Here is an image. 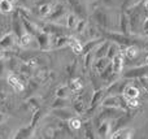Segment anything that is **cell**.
Returning a JSON list of instances; mask_svg holds the SVG:
<instances>
[{"mask_svg": "<svg viewBox=\"0 0 148 139\" xmlns=\"http://www.w3.org/2000/svg\"><path fill=\"white\" fill-rule=\"evenodd\" d=\"M92 17L100 27L109 31H114V25L113 23L120 20V17H118V20H116L114 16L105 8H96L92 13Z\"/></svg>", "mask_w": 148, "mask_h": 139, "instance_id": "cell-1", "label": "cell"}, {"mask_svg": "<svg viewBox=\"0 0 148 139\" xmlns=\"http://www.w3.org/2000/svg\"><path fill=\"white\" fill-rule=\"evenodd\" d=\"M103 107H110V108H121L127 111L129 107L126 104V100L122 95H107L104 96L101 101Z\"/></svg>", "mask_w": 148, "mask_h": 139, "instance_id": "cell-2", "label": "cell"}, {"mask_svg": "<svg viewBox=\"0 0 148 139\" xmlns=\"http://www.w3.org/2000/svg\"><path fill=\"white\" fill-rule=\"evenodd\" d=\"M17 46H18V39L12 30L5 33L4 35L0 38V47L5 51V53H7V52H13Z\"/></svg>", "mask_w": 148, "mask_h": 139, "instance_id": "cell-3", "label": "cell"}, {"mask_svg": "<svg viewBox=\"0 0 148 139\" xmlns=\"http://www.w3.org/2000/svg\"><path fill=\"white\" fill-rule=\"evenodd\" d=\"M104 94H105V90L104 88H99L92 94L91 99H90V103H88V108H87V112L86 114H88V117H92V112H96L99 109V107L101 105V101L104 99Z\"/></svg>", "mask_w": 148, "mask_h": 139, "instance_id": "cell-4", "label": "cell"}, {"mask_svg": "<svg viewBox=\"0 0 148 139\" xmlns=\"http://www.w3.org/2000/svg\"><path fill=\"white\" fill-rule=\"evenodd\" d=\"M129 82H130V81H129L127 78L120 77L117 81H114V82H112L110 85L107 86L105 92H107L108 95H122L123 88H125V86L127 85Z\"/></svg>", "mask_w": 148, "mask_h": 139, "instance_id": "cell-5", "label": "cell"}, {"mask_svg": "<svg viewBox=\"0 0 148 139\" xmlns=\"http://www.w3.org/2000/svg\"><path fill=\"white\" fill-rule=\"evenodd\" d=\"M35 42L38 43V51H51V34L40 31L35 35Z\"/></svg>", "mask_w": 148, "mask_h": 139, "instance_id": "cell-6", "label": "cell"}, {"mask_svg": "<svg viewBox=\"0 0 148 139\" xmlns=\"http://www.w3.org/2000/svg\"><path fill=\"white\" fill-rule=\"evenodd\" d=\"M113 121L114 120H104L96 127V134L99 138H110L113 133Z\"/></svg>", "mask_w": 148, "mask_h": 139, "instance_id": "cell-7", "label": "cell"}, {"mask_svg": "<svg viewBox=\"0 0 148 139\" xmlns=\"http://www.w3.org/2000/svg\"><path fill=\"white\" fill-rule=\"evenodd\" d=\"M35 42V36L31 35L30 33L25 31L22 35L18 36V47L23 49H29V51H35V47L33 46Z\"/></svg>", "mask_w": 148, "mask_h": 139, "instance_id": "cell-8", "label": "cell"}, {"mask_svg": "<svg viewBox=\"0 0 148 139\" xmlns=\"http://www.w3.org/2000/svg\"><path fill=\"white\" fill-rule=\"evenodd\" d=\"M70 36L65 35V34H56V35H51V51L53 49H61L68 46Z\"/></svg>", "mask_w": 148, "mask_h": 139, "instance_id": "cell-9", "label": "cell"}, {"mask_svg": "<svg viewBox=\"0 0 148 139\" xmlns=\"http://www.w3.org/2000/svg\"><path fill=\"white\" fill-rule=\"evenodd\" d=\"M7 83L16 91V92H23V90H25V85H23L22 81L16 75L14 72L7 73Z\"/></svg>", "mask_w": 148, "mask_h": 139, "instance_id": "cell-10", "label": "cell"}, {"mask_svg": "<svg viewBox=\"0 0 148 139\" xmlns=\"http://www.w3.org/2000/svg\"><path fill=\"white\" fill-rule=\"evenodd\" d=\"M10 30L16 34L17 39H18V36L22 35V34L25 33V27H23L22 21H21V17H20V14H18L17 10L13 13L12 20H10Z\"/></svg>", "mask_w": 148, "mask_h": 139, "instance_id": "cell-11", "label": "cell"}, {"mask_svg": "<svg viewBox=\"0 0 148 139\" xmlns=\"http://www.w3.org/2000/svg\"><path fill=\"white\" fill-rule=\"evenodd\" d=\"M110 64H112V70L116 74H122L123 72V66H125V56H123L122 51H120L112 60H110Z\"/></svg>", "mask_w": 148, "mask_h": 139, "instance_id": "cell-12", "label": "cell"}, {"mask_svg": "<svg viewBox=\"0 0 148 139\" xmlns=\"http://www.w3.org/2000/svg\"><path fill=\"white\" fill-rule=\"evenodd\" d=\"M110 62V60L108 59L107 56L104 57H99V59H94V61H92V65H91V72H95V74L99 75L100 73L103 72V70L105 69V68L108 66V64Z\"/></svg>", "mask_w": 148, "mask_h": 139, "instance_id": "cell-13", "label": "cell"}, {"mask_svg": "<svg viewBox=\"0 0 148 139\" xmlns=\"http://www.w3.org/2000/svg\"><path fill=\"white\" fill-rule=\"evenodd\" d=\"M134 129L131 127H121V129H116L114 131L110 134V138L112 139H130L134 137Z\"/></svg>", "mask_w": 148, "mask_h": 139, "instance_id": "cell-14", "label": "cell"}, {"mask_svg": "<svg viewBox=\"0 0 148 139\" xmlns=\"http://www.w3.org/2000/svg\"><path fill=\"white\" fill-rule=\"evenodd\" d=\"M139 95H140V90H139L135 85H131V83H127V85L125 86V88H123V91H122V96L125 98V100H127V99L139 98Z\"/></svg>", "mask_w": 148, "mask_h": 139, "instance_id": "cell-15", "label": "cell"}, {"mask_svg": "<svg viewBox=\"0 0 148 139\" xmlns=\"http://www.w3.org/2000/svg\"><path fill=\"white\" fill-rule=\"evenodd\" d=\"M52 113L60 120V121H68L72 116H74V111L69 109L68 107H64V108H56L52 111Z\"/></svg>", "mask_w": 148, "mask_h": 139, "instance_id": "cell-16", "label": "cell"}, {"mask_svg": "<svg viewBox=\"0 0 148 139\" xmlns=\"http://www.w3.org/2000/svg\"><path fill=\"white\" fill-rule=\"evenodd\" d=\"M103 40H104V38H95V39H91V40L86 42V43L83 44V47H82V55L87 53V52H94Z\"/></svg>", "mask_w": 148, "mask_h": 139, "instance_id": "cell-17", "label": "cell"}, {"mask_svg": "<svg viewBox=\"0 0 148 139\" xmlns=\"http://www.w3.org/2000/svg\"><path fill=\"white\" fill-rule=\"evenodd\" d=\"M140 52H142V49L136 46H126L125 49L122 51V53H123V56H125V59H129L133 61V60H135L136 57L139 56Z\"/></svg>", "mask_w": 148, "mask_h": 139, "instance_id": "cell-18", "label": "cell"}, {"mask_svg": "<svg viewBox=\"0 0 148 139\" xmlns=\"http://www.w3.org/2000/svg\"><path fill=\"white\" fill-rule=\"evenodd\" d=\"M118 29H120V33H122V34H130V22H129V17H127V14L123 12L120 14Z\"/></svg>", "mask_w": 148, "mask_h": 139, "instance_id": "cell-19", "label": "cell"}, {"mask_svg": "<svg viewBox=\"0 0 148 139\" xmlns=\"http://www.w3.org/2000/svg\"><path fill=\"white\" fill-rule=\"evenodd\" d=\"M110 40L109 39H104L101 43L97 46V48L94 51V57L95 59H99V57H104L107 56V52H108V47H109Z\"/></svg>", "mask_w": 148, "mask_h": 139, "instance_id": "cell-20", "label": "cell"}, {"mask_svg": "<svg viewBox=\"0 0 148 139\" xmlns=\"http://www.w3.org/2000/svg\"><path fill=\"white\" fill-rule=\"evenodd\" d=\"M52 9H53V5L51 4V3H42L40 5H38V14L40 18H48V16L52 13Z\"/></svg>", "mask_w": 148, "mask_h": 139, "instance_id": "cell-21", "label": "cell"}, {"mask_svg": "<svg viewBox=\"0 0 148 139\" xmlns=\"http://www.w3.org/2000/svg\"><path fill=\"white\" fill-rule=\"evenodd\" d=\"M72 105H73V111H74L75 114H86L87 108H88L87 103L84 100H82V99H77V100H74Z\"/></svg>", "mask_w": 148, "mask_h": 139, "instance_id": "cell-22", "label": "cell"}, {"mask_svg": "<svg viewBox=\"0 0 148 139\" xmlns=\"http://www.w3.org/2000/svg\"><path fill=\"white\" fill-rule=\"evenodd\" d=\"M79 18L77 17L75 13H66V16H65V27L68 29V30H74L77 26V23H78Z\"/></svg>", "mask_w": 148, "mask_h": 139, "instance_id": "cell-23", "label": "cell"}, {"mask_svg": "<svg viewBox=\"0 0 148 139\" xmlns=\"http://www.w3.org/2000/svg\"><path fill=\"white\" fill-rule=\"evenodd\" d=\"M69 90L72 94H78L82 91L83 88V83H82V79L81 78H72L69 82Z\"/></svg>", "mask_w": 148, "mask_h": 139, "instance_id": "cell-24", "label": "cell"}, {"mask_svg": "<svg viewBox=\"0 0 148 139\" xmlns=\"http://www.w3.org/2000/svg\"><path fill=\"white\" fill-rule=\"evenodd\" d=\"M68 47H69L75 55H82V47H83V44H82L77 38H74V36H70Z\"/></svg>", "mask_w": 148, "mask_h": 139, "instance_id": "cell-25", "label": "cell"}, {"mask_svg": "<svg viewBox=\"0 0 148 139\" xmlns=\"http://www.w3.org/2000/svg\"><path fill=\"white\" fill-rule=\"evenodd\" d=\"M120 51H122V49H121V44H118V43H116V42H112V40H110L109 47H108L107 57H108L109 60H112L113 57H114Z\"/></svg>", "mask_w": 148, "mask_h": 139, "instance_id": "cell-26", "label": "cell"}, {"mask_svg": "<svg viewBox=\"0 0 148 139\" xmlns=\"http://www.w3.org/2000/svg\"><path fill=\"white\" fill-rule=\"evenodd\" d=\"M14 4L10 3L9 0H0V13L1 14H9L13 12Z\"/></svg>", "mask_w": 148, "mask_h": 139, "instance_id": "cell-27", "label": "cell"}, {"mask_svg": "<svg viewBox=\"0 0 148 139\" xmlns=\"http://www.w3.org/2000/svg\"><path fill=\"white\" fill-rule=\"evenodd\" d=\"M68 126L70 127L72 130H79L82 127V121H81V118H78V116H72L69 120H68Z\"/></svg>", "mask_w": 148, "mask_h": 139, "instance_id": "cell-28", "label": "cell"}, {"mask_svg": "<svg viewBox=\"0 0 148 139\" xmlns=\"http://www.w3.org/2000/svg\"><path fill=\"white\" fill-rule=\"evenodd\" d=\"M70 100L69 98H56L52 103V109L56 108H64V107H69Z\"/></svg>", "mask_w": 148, "mask_h": 139, "instance_id": "cell-29", "label": "cell"}, {"mask_svg": "<svg viewBox=\"0 0 148 139\" xmlns=\"http://www.w3.org/2000/svg\"><path fill=\"white\" fill-rule=\"evenodd\" d=\"M70 90L68 85H61L56 88V98H69L70 96Z\"/></svg>", "mask_w": 148, "mask_h": 139, "instance_id": "cell-30", "label": "cell"}, {"mask_svg": "<svg viewBox=\"0 0 148 139\" xmlns=\"http://www.w3.org/2000/svg\"><path fill=\"white\" fill-rule=\"evenodd\" d=\"M84 130H86V137L87 138H96L95 137V126H94V122L92 120H88L87 122H84Z\"/></svg>", "mask_w": 148, "mask_h": 139, "instance_id": "cell-31", "label": "cell"}, {"mask_svg": "<svg viewBox=\"0 0 148 139\" xmlns=\"http://www.w3.org/2000/svg\"><path fill=\"white\" fill-rule=\"evenodd\" d=\"M84 59H83V65H84V69H91V65L92 61H94V52H87V53L83 55Z\"/></svg>", "mask_w": 148, "mask_h": 139, "instance_id": "cell-32", "label": "cell"}, {"mask_svg": "<svg viewBox=\"0 0 148 139\" xmlns=\"http://www.w3.org/2000/svg\"><path fill=\"white\" fill-rule=\"evenodd\" d=\"M33 127L29 125L27 127H22V129L20 130V131L17 133V135H16V138H30L31 135L30 134H33Z\"/></svg>", "mask_w": 148, "mask_h": 139, "instance_id": "cell-33", "label": "cell"}, {"mask_svg": "<svg viewBox=\"0 0 148 139\" xmlns=\"http://www.w3.org/2000/svg\"><path fill=\"white\" fill-rule=\"evenodd\" d=\"M8 31H10V21L0 20V38Z\"/></svg>", "mask_w": 148, "mask_h": 139, "instance_id": "cell-34", "label": "cell"}, {"mask_svg": "<svg viewBox=\"0 0 148 139\" xmlns=\"http://www.w3.org/2000/svg\"><path fill=\"white\" fill-rule=\"evenodd\" d=\"M103 4L107 5L108 8H110V9H116V8H118L121 4H122L123 0H101Z\"/></svg>", "mask_w": 148, "mask_h": 139, "instance_id": "cell-35", "label": "cell"}, {"mask_svg": "<svg viewBox=\"0 0 148 139\" xmlns=\"http://www.w3.org/2000/svg\"><path fill=\"white\" fill-rule=\"evenodd\" d=\"M87 27V21L86 20H79L78 23H77L75 29H74V31H77L78 34H83L84 30H86Z\"/></svg>", "mask_w": 148, "mask_h": 139, "instance_id": "cell-36", "label": "cell"}, {"mask_svg": "<svg viewBox=\"0 0 148 139\" xmlns=\"http://www.w3.org/2000/svg\"><path fill=\"white\" fill-rule=\"evenodd\" d=\"M126 104H127L129 109H136L138 107H140V100H139V98L127 99V100H126Z\"/></svg>", "mask_w": 148, "mask_h": 139, "instance_id": "cell-37", "label": "cell"}, {"mask_svg": "<svg viewBox=\"0 0 148 139\" xmlns=\"http://www.w3.org/2000/svg\"><path fill=\"white\" fill-rule=\"evenodd\" d=\"M29 105L33 108V111H38L39 109V100L36 98H31V99H29Z\"/></svg>", "mask_w": 148, "mask_h": 139, "instance_id": "cell-38", "label": "cell"}, {"mask_svg": "<svg viewBox=\"0 0 148 139\" xmlns=\"http://www.w3.org/2000/svg\"><path fill=\"white\" fill-rule=\"evenodd\" d=\"M7 74V60L4 59H0V77H1L3 74Z\"/></svg>", "mask_w": 148, "mask_h": 139, "instance_id": "cell-39", "label": "cell"}, {"mask_svg": "<svg viewBox=\"0 0 148 139\" xmlns=\"http://www.w3.org/2000/svg\"><path fill=\"white\" fill-rule=\"evenodd\" d=\"M75 66H77V62H75V61L72 62V64L68 66V70H69V75H72L73 73H74V70H75Z\"/></svg>", "mask_w": 148, "mask_h": 139, "instance_id": "cell-40", "label": "cell"}, {"mask_svg": "<svg viewBox=\"0 0 148 139\" xmlns=\"http://www.w3.org/2000/svg\"><path fill=\"white\" fill-rule=\"evenodd\" d=\"M5 121H7V114L3 113V112H0V125H3Z\"/></svg>", "mask_w": 148, "mask_h": 139, "instance_id": "cell-41", "label": "cell"}, {"mask_svg": "<svg viewBox=\"0 0 148 139\" xmlns=\"http://www.w3.org/2000/svg\"><path fill=\"white\" fill-rule=\"evenodd\" d=\"M143 7H144V10L148 12V0H143Z\"/></svg>", "mask_w": 148, "mask_h": 139, "instance_id": "cell-42", "label": "cell"}, {"mask_svg": "<svg viewBox=\"0 0 148 139\" xmlns=\"http://www.w3.org/2000/svg\"><path fill=\"white\" fill-rule=\"evenodd\" d=\"M4 57H5V51L0 47V59H4Z\"/></svg>", "mask_w": 148, "mask_h": 139, "instance_id": "cell-43", "label": "cell"}, {"mask_svg": "<svg viewBox=\"0 0 148 139\" xmlns=\"http://www.w3.org/2000/svg\"><path fill=\"white\" fill-rule=\"evenodd\" d=\"M144 35H146V38H148V30L144 31Z\"/></svg>", "mask_w": 148, "mask_h": 139, "instance_id": "cell-44", "label": "cell"}, {"mask_svg": "<svg viewBox=\"0 0 148 139\" xmlns=\"http://www.w3.org/2000/svg\"><path fill=\"white\" fill-rule=\"evenodd\" d=\"M40 1H43V3H44V0H40Z\"/></svg>", "mask_w": 148, "mask_h": 139, "instance_id": "cell-45", "label": "cell"}]
</instances>
